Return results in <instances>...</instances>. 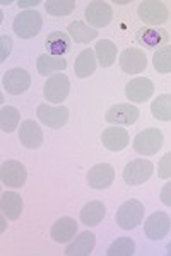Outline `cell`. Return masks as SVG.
Listing matches in <instances>:
<instances>
[{"instance_id":"cell-14","label":"cell","mask_w":171,"mask_h":256,"mask_svg":"<svg viewBox=\"0 0 171 256\" xmlns=\"http://www.w3.org/2000/svg\"><path fill=\"white\" fill-rule=\"evenodd\" d=\"M137 43L142 46L154 50V48H162L168 44L169 41V32L166 30H159V28H140L137 31Z\"/></svg>"},{"instance_id":"cell-13","label":"cell","mask_w":171,"mask_h":256,"mask_svg":"<svg viewBox=\"0 0 171 256\" xmlns=\"http://www.w3.org/2000/svg\"><path fill=\"white\" fill-rule=\"evenodd\" d=\"M115 180V169L106 162L96 164L87 172V184L93 190H106Z\"/></svg>"},{"instance_id":"cell-17","label":"cell","mask_w":171,"mask_h":256,"mask_svg":"<svg viewBox=\"0 0 171 256\" xmlns=\"http://www.w3.org/2000/svg\"><path fill=\"white\" fill-rule=\"evenodd\" d=\"M19 140L26 148H38L43 144V132L33 120H24L19 126Z\"/></svg>"},{"instance_id":"cell-32","label":"cell","mask_w":171,"mask_h":256,"mask_svg":"<svg viewBox=\"0 0 171 256\" xmlns=\"http://www.w3.org/2000/svg\"><path fill=\"white\" fill-rule=\"evenodd\" d=\"M45 9L52 16H67L76 9V2L74 0H47Z\"/></svg>"},{"instance_id":"cell-6","label":"cell","mask_w":171,"mask_h":256,"mask_svg":"<svg viewBox=\"0 0 171 256\" xmlns=\"http://www.w3.org/2000/svg\"><path fill=\"white\" fill-rule=\"evenodd\" d=\"M70 90V80L65 74H55L47 80L43 88V94L47 98V101L60 104L62 101H65V98L69 96Z\"/></svg>"},{"instance_id":"cell-24","label":"cell","mask_w":171,"mask_h":256,"mask_svg":"<svg viewBox=\"0 0 171 256\" xmlns=\"http://www.w3.org/2000/svg\"><path fill=\"white\" fill-rule=\"evenodd\" d=\"M106 216V207L103 205V202H89L86 204L84 207L81 210V222L86 224L87 227H93V226H98L99 222L105 218Z\"/></svg>"},{"instance_id":"cell-1","label":"cell","mask_w":171,"mask_h":256,"mask_svg":"<svg viewBox=\"0 0 171 256\" xmlns=\"http://www.w3.org/2000/svg\"><path fill=\"white\" fill-rule=\"evenodd\" d=\"M41 26H43V19L38 10H24L16 16L14 22H12V30L16 34L23 40L35 38L40 34Z\"/></svg>"},{"instance_id":"cell-29","label":"cell","mask_w":171,"mask_h":256,"mask_svg":"<svg viewBox=\"0 0 171 256\" xmlns=\"http://www.w3.org/2000/svg\"><path fill=\"white\" fill-rule=\"evenodd\" d=\"M19 111L14 106H4L0 111V128L6 134H12L19 126Z\"/></svg>"},{"instance_id":"cell-15","label":"cell","mask_w":171,"mask_h":256,"mask_svg":"<svg viewBox=\"0 0 171 256\" xmlns=\"http://www.w3.org/2000/svg\"><path fill=\"white\" fill-rule=\"evenodd\" d=\"M120 67L127 74H142L147 67V56L139 48H127L120 55Z\"/></svg>"},{"instance_id":"cell-37","label":"cell","mask_w":171,"mask_h":256,"mask_svg":"<svg viewBox=\"0 0 171 256\" xmlns=\"http://www.w3.org/2000/svg\"><path fill=\"white\" fill-rule=\"evenodd\" d=\"M166 251H168V254L171 256V242H169V244H168V246H166Z\"/></svg>"},{"instance_id":"cell-22","label":"cell","mask_w":171,"mask_h":256,"mask_svg":"<svg viewBox=\"0 0 171 256\" xmlns=\"http://www.w3.org/2000/svg\"><path fill=\"white\" fill-rule=\"evenodd\" d=\"M45 44H47V50H48L50 55H55V56L65 55V53H69L70 48H72L70 36L62 31H53L47 38V41H45Z\"/></svg>"},{"instance_id":"cell-8","label":"cell","mask_w":171,"mask_h":256,"mask_svg":"<svg viewBox=\"0 0 171 256\" xmlns=\"http://www.w3.org/2000/svg\"><path fill=\"white\" fill-rule=\"evenodd\" d=\"M26 178H28L26 168H24V164L19 162V160H14V159L6 160V162L2 164V168H0V180L9 188L24 186Z\"/></svg>"},{"instance_id":"cell-7","label":"cell","mask_w":171,"mask_h":256,"mask_svg":"<svg viewBox=\"0 0 171 256\" xmlns=\"http://www.w3.org/2000/svg\"><path fill=\"white\" fill-rule=\"evenodd\" d=\"M4 89L7 90L12 96H19V94L26 92L31 86V76L28 70L24 68H11L4 74L2 79Z\"/></svg>"},{"instance_id":"cell-28","label":"cell","mask_w":171,"mask_h":256,"mask_svg":"<svg viewBox=\"0 0 171 256\" xmlns=\"http://www.w3.org/2000/svg\"><path fill=\"white\" fill-rule=\"evenodd\" d=\"M151 113L154 118L161 122H171V94H161L152 101Z\"/></svg>"},{"instance_id":"cell-33","label":"cell","mask_w":171,"mask_h":256,"mask_svg":"<svg viewBox=\"0 0 171 256\" xmlns=\"http://www.w3.org/2000/svg\"><path fill=\"white\" fill-rule=\"evenodd\" d=\"M157 176L162 178V180H169L171 178V152H168L166 156H162V159L159 160Z\"/></svg>"},{"instance_id":"cell-21","label":"cell","mask_w":171,"mask_h":256,"mask_svg":"<svg viewBox=\"0 0 171 256\" xmlns=\"http://www.w3.org/2000/svg\"><path fill=\"white\" fill-rule=\"evenodd\" d=\"M96 244V236L93 232H82L76 238V241L70 242L65 250L67 256H89L93 253Z\"/></svg>"},{"instance_id":"cell-20","label":"cell","mask_w":171,"mask_h":256,"mask_svg":"<svg viewBox=\"0 0 171 256\" xmlns=\"http://www.w3.org/2000/svg\"><path fill=\"white\" fill-rule=\"evenodd\" d=\"M23 198H21L18 193L14 192H6L0 196V208H2V214L11 220H18L23 214Z\"/></svg>"},{"instance_id":"cell-11","label":"cell","mask_w":171,"mask_h":256,"mask_svg":"<svg viewBox=\"0 0 171 256\" xmlns=\"http://www.w3.org/2000/svg\"><path fill=\"white\" fill-rule=\"evenodd\" d=\"M38 114L40 122L48 128H62L69 122V110L65 106H48V104H40L38 106Z\"/></svg>"},{"instance_id":"cell-12","label":"cell","mask_w":171,"mask_h":256,"mask_svg":"<svg viewBox=\"0 0 171 256\" xmlns=\"http://www.w3.org/2000/svg\"><path fill=\"white\" fill-rule=\"evenodd\" d=\"M137 118H139V110L133 104H127V102L111 106L106 111V116H105L106 122L111 123V125H123V126L135 123Z\"/></svg>"},{"instance_id":"cell-5","label":"cell","mask_w":171,"mask_h":256,"mask_svg":"<svg viewBox=\"0 0 171 256\" xmlns=\"http://www.w3.org/2000/svg\"><path fill=\"white\" fill-rule=\"evenodd\" d=\"M137 14L139 18L144 20L149 26H159V24L166 22L168 20V7L162 2H157V0H145V2L139 4V9H137Z\"/></svg>"},{"instance_id":"cell-3","label":"cell","mask_w":171,"mask_h":256,"mask_svg":"<svg viewBox=\"0 0 171 256\" xmlns=\"http://www.w3.org/2000/svg\"><path fill=\"white\" fill-rule=\"evenodd\" d=\"M162 142H164V137H162L161 130H157V128H147V130L140 132L133 138V148L140 156H154L162 147Z\"/></svg>"},{"instance_id":"cell-19","label":"cell","mask_w":171,"mask_h":256,"mask_svg":"<svg viewBox=\"0 0 171 256\" xmlns=\"http://www.w3.org/2000/svg\"><path fill=\"white\" fill-rule=\"evenodd\" d=\"M77 234V222L72 217H62L52 226V238L55 242H69Z\"/></svg>"},{"instance_id":"cell-18","label":"cell","mask_w":171,"mask_h":256,"mask_svg":"<svg viewBox=\"0 0 171 256\" xmlns=\"http://www.w3.org/2000/svg\"><path fill=\"white\" fill-rule=\"evenodd\" d=\"M101 140H103V146H105L108 150L118 152V150H123V148L128 146L130 135H128V132L125 130V128L111 126L103 132Z\"/></svg>"},{"instance_id":"cell-2","label":"cell","mask_w":171,"mask_h":256,"mask_svg":"<svg viewBox=\"0 0 171 256\" xmlns=\"http://www.w3.org/2000/svg\"><path fill=\"white\" fill-rule=\"evenodd\" d=\"M144 218V205L139 200H128L116 210L115 220L120 229L130 230L135 229Z\"/></svg>"},{"instance_id":"cell-30","label":"cell","mask_w":171,"mask_h":256,"mask_svg":"<svg viewBox=\"0 0 171 256\" xmlns=\"http://www.w3.org/2000/svg\"><path fill=\"white\" fill-rule=\"evenodd\" d=\"M135 253V242L130 238H118L108 248V256H132Z\"/></svg>"},{"instance_id":"cell-27","label":"cell","mask_w":171,"mask_h":256,"mask_svg":"<svg viewBox=\"0 0 171 256\" xmlns=\"http://www.w3.org/2000/svg\"><path fill=\"white\" fill-rule=\"evenodd\" d=\"M67 32H69V36L76 41V43H89L91 40H94L96 36H98L96 30L89 28L86 22H82V20H74V22H70L69 28H67Z\"/></svg>"},{"instance_id":"cell-36","label":"cell","mask_w":171,"mask_h":256,"mask_svg":"<svg viewBox=\"0 0 171 256\" xmlns=\"http://www.w3.org/2000/svg\"><path fill=\"white\" fill-rule=\"evenodd\" d=\"M40 0H28V2H24V0H19L18 6L19 7H33V6H38Z\"/></svg>"},{"instance_id":"cell-23","label":"cell","mask_w":171,"mask_h":256,"mask_svg":"<svg viewBox=\"0 0 171 256\" xmlns=\"http://www.w3.org/2000/svg\"><path fill=\"white\" fill-rule=\"evenodd\" d=\"M96 53L91 48L82 50L76 58V65H74V70H76V76L81 77V79H86V77L93 76L96 70Z\"/></svg>"},{"instance_id":"cell-26","label":"cell","mask_w":171,"mask_h":256,"mask_svg":"<svg viewBox=\"0 0 171 256\" xmlns=\"http://www.w3.org/2000/svg\"><path fill=\"white\" fill-rule=\"evenodd\" d=\"M94 53L101 67H111L116 60V44L110 40H101L96 43Z\"/></svg>"},{"instance_id":"cell-35","label":"cell","mask_w":171,"mask_h":256,"mask_svg":"<svg viewBox=\"0 0 171 256\" xmlns=\"http://www.w3.org/2000/svg\"><path fill=\"white\" fill-rule=\"evenodd\" d=\"M161 202L164 205H168V207H171V181L166 183L161 190Z\"/></svg>"},{"instance_id":"cell-16","label":"cell","mask_w":171,"mask_h":256,"mask_svg":"<svg viewBox=\"0 0 171 256\" xmlns=\"http://www.w3.org/2000/svg\"><path fill=\"white\" fill-rule=\"evenodd\" d=\"M152 92H154V84L147 77H137V79L130 80L125 86V96H127L128 101L133 102L147 101L152 96Z\"/></svg>"},{"instance_id":"cell-4","label":"cell","mask_w":171,"mask_h":256,"mask_svg":"<svg viewBox=\"0 0 171 256\" xmlns=\"http://www.w3.org/2000/svg\"><path fill=\"white\" fill-rule=\"evenodd\" d=\"M154 164L147 159H135L128 162L123 169V180L130 186H139L144 184L149 178L152 176Z\"/></svg>"},{"instance_id":"cell-10","label":"cell","mask_w":171,"mask_h":256,"mask_svg":"<svg viewBox=\"0 0 171 256\" xmlns=\"http://www.w3.org/2000/svg\"><path fill=\"white\" fill-rule=\"evenodd\" d=\"M169 230H171V218L164 212H154L144 224L145 236L152 239V241H159V239L166 238Z\"/></svg>"},{"instance_id":"cell-31","label":"cell","mask_w":171,"mask_h":256,"mask_svg":"<svg viewBox=\"0 0 171 256\" xmlns=\"http://www.w3.org/2000/svg\"><path fill=\"white\" fill-rule=\"evenodd\" d=\"M152 64H154V68H156L159 74L171 72V46L169 44L159 48L156 53H154Z\"/></svg>"},{"instance_id":"cell-9","label":"cell","mask_w":171,"mask_h":256,"mask_svg":"<svg viewBox=\"0 0 171 256\" xmlns=\"http://www.w3.org/2000/svg\"><path fill=\"white\" fill-rule=\"evenodd\" d=\"M84 16L91 26L105 28L111 22V19H113V10H111V6L108 2L96 0V2H91L89 6L86 7Z\"/></svg>"},{"instance_id":"cell-34","label":"cell","mask_w":171,"mask_h":256,"mask_svg":"<svg viewBox=\"0 0 171 256\" xmlns=\"http://www.w3.org/2000/svg\"><path fill=\"white\" fill-rule=\"evenodd\" d=\"M0 44H2V52H0V62H6V58L9 56L11 48H12V40L9 36H2L0 38Z\"/></svg>"},{"instance_id":"cell-25","label":"cell","mask_w":171,"mask_h":256,"mask_svg":"<svg viewBox=\"0 0 171 256\" xmlns=\"http://www.w3.org/2000/svg\"><path fill=\"white\" fill-rule=\"evenodd\" d=\"M36 68H38L40 76H48L53 72H62L67 68V60H64L62 56L50 55V53H43L38 56L36 60Z\"/></svg>"}]
</instances>
